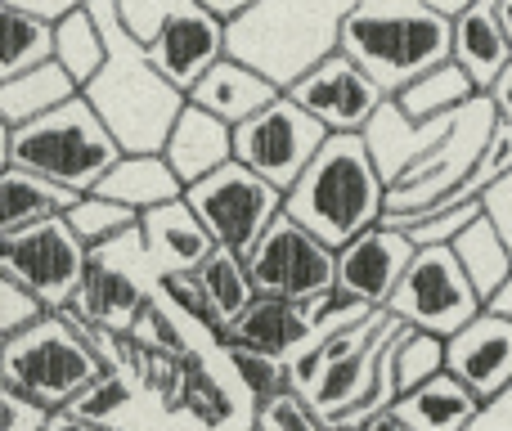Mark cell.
Masks as SVG:
<instances>
[{"label":"cell","mask_w":512,"mask_h":431,"mask_svg":"<svg viewBox=\"0 0 512 431\" xmlns=\"http://www.w3.org/2000/svg\"><path fill=\"white\" fill-rule=\"evenodd\" d=\"M90 9L108 36V63L81 95L95 104V113L122 140L126 153H162L189 95L153 63L149 45L122 23L113 0H90Z\"/></svg>","instance_id":"obj_1"},{"label":"cell","mask_w":512,"mask_h":431,"mask_svg":"<svg viewBox=\"0 0 512 431\" xmlns=\"http://www.w3.org/2000/svg\"><path fill=\"white\" fill-rule=\"evenodd\" d=\"M387 176L373 158L364 131H333L301 180L288 189L283 212L315 229L324 243L346 247L355 234L387 216Z\"/></svg>","instance_id":"obj_2"},{"label":"cell","mask_w":512,"mask_h":431,"mask_svg":"<svg viewBox=\"0 0 512 431\" xmlns=\"http://www.w3.org/2000/svg\"><path fill=\"white\" fill-rule=\"evenodd\" d=\"M342 50L387 95H400L414 77L454 59V18L423 0H360L346 14Z\"/></svg>","instance_id":"obj_3"},{"label":"cell","mask_w":512,"mask_h":431,"mask_svg":"<svg viewBox=\"0 0 512 431\" xmlns=\"http://www.w3.org/2000/svg\"><path fill=\"white\" fill-rule=\"evenodd\" d=\"M355 5L360 0H256L230 23V54L288 90L319 59L342 50V27Z\"/></svg>","instance_id":"obj_4"},{"label":"cell","mask_w":512,"mask_h":431,"mask_svg":"<svg viewBox=\"0 0 512 431\" xmlns=\"http://www.w3.org/2000/svg\"><path fill=\"white\" fill-rule=\"evenodd\" d=\"M0 167H32L41 176H54L63 185H72L77 194L95 189L99 180L113 171V162L122 158V140L108 131V122L95 113L86 95L68 99L63 108L36 117L23 126H0Z\"/></svg>","instance_id":"obj_5"},{"label":"cell","mask_w":512,"mask_h":431,"mask_svg":"<svg viewBox=\"0 0 512 431\" xmlns=\"http://www.w3.org/2000/svg\"><path fill=\"white\" fill-rule=\"evenodd\" d=\"M99 373H108L104 360L68 324L63 310H50L41 324H32L18 337H5L0 346V387L27 391L50 409H68L72 396L86 391Z\"/></svg>","instance_id":"obj_6"},{"label":"cell","mask_w":512,"mask_h":431,"mask_svg":"<svg viewBox=\"0 0 512 431\" xmlns=\"http://www.w3.org/2000/svg\"><path fill=\"white\" fill-rule=\"evenodd\" d=\"M0 274L27 283L50 310H63L86 288L90 243L68 225V216L9 229V234H0Z\"/></svg>","instance_id":"obj_7"},{"label":"cell","mask_w":512,"mask_h":431,"mask_svg":"<svg viewBox=\"0 0 512 431\" xmlns=\"http://www.w3.org/2000/svg\"><path fill=\"white\" fill-rule=\"evenodd\" d=\"M387 310H396V315L414 328L454 337L468 319H477L481 310H486V297H481L477 283L468 279L454 243H423Z\"/></svg>","instance_id":"obj_8"},{"label":"cell","mask_w":512,"mask_h":431,"mask_svg":"<svg viewBox=\"0 0 512 431\" xmlns=\"http://www.w3.org/2000/svg\"><path fill=\"white\" fill-rule=\"evenodd\" d=\"M328 135L333 131L283 90L261 113H252L248 122L234 126V158H239L243 167L261 171L265 180H274V185L288 194L301 180V171L315 162V153L324 149Z\"/></svg>","instance_id":"obj_9"},{"label":"cell","mask_w":512,"mask_h":431,"mask_svg":"<svg viewBox=\"0 0 512 431\" xmlns=\"http://www.w3.org/2000/svg\"><path fill=\"white\" fill-rule=\"evenodd\" d=\"M499 126V108L490 95H477L468 108L459 113V122H454V131L441 140V149L432 153V158L423 162V167L414 171L409 180H400V185H391L387 194V225H400L405 229L409 220H418L423 212H432L436 203H441L445 194H450L454 185H459L463 176H468L472 167H477V158L486 153L490 135H495Z\"/></svg>","instance_id":"obj_10"},{"label":"cell","mask_w":512,"mask_h":431,"mask_svg":"<svg viewBox=\"0 0 512 431\" xmlns=\"http://www.w3.org/2000/svg\"><path fill=\"white\" fill-rule=\"evenodd\" d=\"M185 198L194 203V212L203 216V225L216 234V243L234 247V252H252L256 238L274 225V216L288 203V194H283L274 180L243 167L239 158L216 167L212 176L194 180V185L185 189Z\"/></svg>","instance_id":"obj_11"},{"label":"cell","mask_w":512,"mask_h":431,"mask_svg":"<svg viewBox=\"0 0 512 431\" xmlns=\"http://www.w3.org/2000/svg\"><path fill=\"white\" fill-rule=\"evenodd\" d=\"M243 256H248L256 292H265V297L310 301L337 288V247L324 243L315 229H306L288 212L274 216V225Z\"/></svg>","instance_id":"obj_12"},{"label":"cell","mask_w":512,"mask_h":431,"mask_svg":"<svg viewBox=\"0 0 512 431\" xmlns=\"http://www.w3.org/2000/svg\"><path fill=\"white\" fill-rule=\"evenodd\" d=\"M158 279L153 270L149 247H144V234L131 229V234L113 238L104 247H90V274L86 288L72 306L81 310L95 324H108L117 333H131V324L140 319V310L149 306V297H158Z\"/></svg>","instance_id":"obj_13"},{"label":"cell","mask_w":512,"mask_h":431,"mask_svg":"<svg viewBox=\"0 0 512 431\" xmlns=\"http://www.w3.org/2000/svg\"><path fill=\"white\" fill-rule=\"evenodd\" d=\"M288 95L301 108H310L328 131H364L378 117V108L391 99L378 86V77L364 72L346 50H333L328 59H319L306 77L292 81Z\"/></svg>","instance_id":"obj_14"},{"label":"cell","mask_w":512,"mask_h":431,"mask_svg":"<svg viewBox=\"0 0 512 431\" xmlns=\"http://www.w3.org/2000/svg\"><path fill=\"white\" fill-rule=\"evenodd\" d=\"M414 256H418L414 234L378 220L364 234H355L346 247H337V288L360 297L364 306L382 310L391 306V297H396L405 270L414 265Z\"/></svg>","instance_id":"obj_15"},{"label":"cell","mask_w":512,"mask_h":431,"mask_svg":"<svg viewBox=\"0 0 512 431\" xmlns=\"http://www.w3.org/2000/svg\"><path fill=\"white\" fill-rule=\"evenodd\" d=\"M149 54H153V63L189 95L194 81L203 77L221 54H230V23L194 0L189 9H180V14H171L167 23H162V32L149 41Z\"/></svg>","instance_id":"obj_16"},{"label":"cell","mask_w":512,"mask_h":431,"mask_svg":"<svg viewBox=\"0 0 512 431\" xmlns=\"http://www.w3.org/2000/svg\"><path fill=\"white\" fill-rule=\"evenodd\" d=\"M445 355H450V373L463 378L477 396H499L512 387V315L499 310H481L477 319L445 337Z\"/></svg>","instance_id":"obj_17"},{"label":"cell","mask_w":512,"mask_h":431,"mask_svg":"<svg viewBox=\"0 0 512 431\" xmlns=\"http://www.w3.org/2000/svg\"><path fill=\"white\" fill-rule=\"evenodd\" d=\"M459 113H463V108H459ZM459 113L432 117V122H418V117H409L405 108L396 104V95H391L387 104L378 108V117L364 126V140H369V149H373V158H378L387 185H400V180L414 176V171L423 167L436 149H441L445 135L454 131Z\"/></svg>","instance_id":"obj_18"},{"label":"cell","mask_w":512,"mask_h":431,"mask_svg":"<svg viewBox=\"0 0 512 431\" xmlns=\"http://www.w3.org/2000/svg\"><path fill=\"white\" fill-rule=\"evenodd\" d=\"M140 234H144V247H149V261L158 274L198 270V265L221 247L189 198H171V203H162V207H149V212L140 216Z\"/></svg>","instance_id":"obj_19"},{"label":"cell","mask_w":512,"mask_h":431,"mask_svg":"<svg viewBox=\"0 0 512 431\" xmlns=\"http://www.w3.org/2000/svg\"><path fill=\"white\" fill-rule=\"evenodd\" d=\"M279 95H283L279 81L265 77V72L252 68V63H243L239 54H221V59L194 81V90H189V99H194L198 108L216 113L230 126L248 122L252 113H261V108Z\"/></svg>","instance_id":"obj_20"},{"label":"cell","mask_w":512,"mask_h":431,"mask_svg":"<svg viewBox=\"0 0 512 431\" xmlns=\"http://www.w3.org/2000/svg\"><path fill=\"white\" fill-rule=\"evenodd\" d=\"M230 342L292 360V355H301V351L315 346V324H310V315H306V301L265 297V292H256L252 306L230 324Z\"/></svg>","instance_id":"obj_21"},{"label":"cell","mask_w":512,"mask_h":431,"mask_svg":"<svg viewBox=\"0 0 512 431\" xmlns=\"http://www.w3.org/2000/svg\"><path fill=\"white\" fill-rule=\"evenodd\" d=\"M162 153H167V162L176 167V176L185 180V189H189L194 180L212 176L216 167L234 162V126L189 99L185 113H180L176 126H171L167 149Z\"/></svg>","instance_id":"obj_22"},{"label":"cell","mask_w":512,"mask_h":431,"mask_svg":"<svg viewBox=\"0 0 512 431\" xmlns=\"http://www.w3.org/2000/svg\"><path fill=\"white\" fill-rule=\"evenodd\" d=\"M454 59L490 95V86L504 77V68L512 63V36L504 18H499V0H481V5L463 9L454 18Z\"/></svg>","instance_id":"obj_23"},{"label":"cell","mask_w":512,"mask_h":431,"mask_svg":"<svg viewBox=\"0 0 512 431\" xmlns=\"http://www.w3.org/2000/svg\"><path fill=\"white\" fill-rule=\"evenodd\" d=\"M481 405H486V396H477L468 382L445 369V373H436V378H427L423 387L405 391L391 409L414 431H468L477 423Z\"/></svg>","instance_id":"obj_24"},{"label":"cell","mask_w":512,"mask_h":431,"mask_svg":"<svg viewBox=\"0 0 512 431\" xmlns=\"http://www.w3.org/2000/svg\"><path fill=\"white\" fill-rule=\"evenodd\" d=\"M77 198L81 194L72 185H63V180L5 162V167H0V234L27 229L50 216H68V207L77 203Z\"/></svg>","instance_id":"obj_25"},{"label":"cell","mask_w":512,"mask_h":431,"mask_svg":"<svg viewBox=\"0 0 512 431\" xmlns=\"http://www.w3.org/2000/svg\"><path fill=\"white\" fill-rule=\"evenodd\" d=\"M81 86L59 59H45L18 77H0V126H23L77 99Z\"/></svg>","instance_id":"obj_26"},{"label":"cell","mask_w":512,"mask_h":431,"mask_svg":"<svg viewBox=\"0 0 512 431\" xmlns=\"http://www.w3.org/2000/svg\"><path fill=\"white\" fill-rule=\"evenodd\" d=\"M95 189L117 198V203L135 207L140 216L149 212V207L171 203V198H185V180L176 176L167 153H122V158L113 162V171H108Z\"/></svg>","instance_id":"obj_27"},{"label":"cell","mask_w":512,"mask_h":431,"mask_svg":"<svg viewBox=\"0 0 512 431\" xmlns=\"http://www.w3.org/2000/svg\"><path fill=\"white\" fill-rule=\"evenodd\" d=\"M477 95H486V90L472 81V72L463 68L459 59H445V63H436L432 72L409 81L396 95V104L405 108L409 117H418V122H432V117H450V113H459V108H468Z\"/></svg>","instance_id":"obj_28"},{"label":"cell","mask_w":512,"mask_h":431,"mask_svg":"<svg viewBox=\"0 0 512 431\" xmlns=\"http://www.w3.org/2000/svg\"><path fill=\"white\" fill-rule=\"evenodd\" d=\"M54 59L77 77L81 90H86L90 81H95V72L108 63V36H104V27H99L95 9H90V0L54 23Z\"/></svg>","instance_id":"obj_29"},{"label":"cell","mask_w":512,"mask_h":431,"mask_svg":"<svg viewBox=\"0 0 512 431\" xmlns=\"http://www.w3.org/2000/svg\"><path fill=\"white\" fill-rule=\"evenodd\" d=\"M454 252H459L463 270H468V279L477 283V292H481L486 301L508 283V274H512V252H508L504 234H499L495 220H490L486 212H481L468 229H463L459 238H454Z\"/></svg>","instance_id":"obj_30"},{"label":"cell","mask_w":512,"mask_h":431,"mask_svg":"<svg viewBox=\"0 0 512 431\" xmlns=\"http://www.w3.org/2000/svg\"><path fill=\"white\" fill-rule=\"evenodd\" d=\"M158 297L167 301V306L176 310L185 324H194L198 333L207 337V342H216V346L230 342V328H225L221 310H216L207 283L198 279V270H171V274H162V279H158Z\"/></svg>","instance_id":"obj_31"},{"label":"cell","mask_w":512,"mask_h":431,"mask_svg":"<svg viewBox=\"0 0 512 431\" xmlns=\"http://www.w3.org/2000/svg\"><path fill=\"white\" fill-rule=\"evenodd\" d=\"M0 36H5L0 77H18V72L54 59V23L50 18H36V14H27V9L0 5Z\"/></svg>","instance_id":"obj_32"},{"label":"cell","mask_w":512,"mask_h":431,"mask_svg":"<svg viewBox=\"0 0 512 431\" xmlns=\"http://www.w3.org/2000/svg\"><path fill=\"white\" fill-rule=\"evenodd\" d=\"M198 279H203L207 292H212L225 328H230L234 319H239L243 310L256 301V283H252V270H248V256L234 252V247H216V252L198 265Z\"/></svg>","instance_id":"obj_33"},{"label":"cell","mask_w":512,"mask_h":431,"mask_svg":"<svg viewBox=\"0 0 512 431\" xmlns=\"http://www.w3.org/2000/svg\"><path fill=\"white\" fill-rule=\"evenodd\" d=\"M68 225L77 229L90 247H104V243H113V238L131 234V229H140V212L108 194H99V189H86V194L68 207Z\"/></svg>","instance_id":"obj_34"},{"label":"cell","mask_w":512,"mask_h":431,"mask_svg":"<svg viewBox=\"0 0 512 431\" xmlns=\"http://www.w3.org/2000/svg\"><path fill=\"white\" fill-rule=\"evenodd\" d=\"M225 360H230L234 378L243 382V391L252 396L256 414H261L274 396L292 391V373H288V360H283V355L252 351V346H239V342H225Z\"/></svg>","instance_id":"obj_35"},{"label":"cell","mask_w":512,"mask_h":431,"mask_svg":"<svg viewBox=\"0 0 512 431\" xmlns=\"http://www.w3.org/2000/svg\"><path fill=\"white\" fill-rule=\"evenodd\" d=\"M391 355H396V382H400V396L414 387H423L427 378H436V373L450 369V355H445V337L441 333H427V328H414L405 324L396 337V346H391Z\"/></svg>","instance_id":"obj_36"},{"label":"cell","mask_w":512,"mask_h":431,"mask_svg":"<svg viewBox=\"0 0 512 431\" xmlns=\"http://www.w3.org/2000/svg\"><path fill=\"white\" fill-rule=\"evenodd\" d=\"M135 405V378L131 373H99L86 391L72 396V414L99 427H122V414Z\"/></svg>","instance_id":"obj_37"},{"label":"cell","mask_w":512,"mask_h":431,"mask_svg":"<svg viewBox=\"0 0 512 431\" xmlns=\"http://www.w3.org/2000/svg\"><path fill=\"white\" fill-rule=\"evenodd\" d=\"M131 337L144 346H158V351H171V355H185L189 346H194V337L185 333V319L162 297H149V306H144L140 319L131 324Z\"/></svg>","instance_id":"obj_38"},{"label":"cell","mask_w":512,"mask_h":431,"mask_svg":"<svg viewBox=\"0 0 512 431\" xmlns=\"http://www.w3.org/2000/svg\"><path fill=\"white\" fill-rule=\"evenodd\" d=\"M45 315H50V306H45V301L36 297L27 283H18V279H9V274H0V337L27 333V328L41 324Z\"/></svg>","instance_id":"obj_39"},{"label":"cell","mask_w":512,"mask_h":431,"mask_svg":"<svg viewBox=\"0 0 512 431\" xmlns=\"http://www.w3.org/2000/svg\"><path fill=\"white\" fill-rule=\"evenodd\" d=\"M0 409H5L0 431H45L54 418L50 405H41V400H32L27 391H14V387H0Z\"/></svg>","instance_id":"obj_40"},{"label":"cell","mask_w":512,"mask_h":431,"mask_svg":"<svg viewBox=\"0 0 512 431\" xmlns=\"http://www.w3.org/2000/svg\"><path fill=\"white\" fill-rule=\"evenodd\" d=\"M486 216L495 220V229L504 234V243H508V252H512V171L486 194Z\"/></svg>","instance_id":"obj_41"},{"label":"cell","mask_w":512,"mask_h":431,"mask_svg":"<svg viewBox=\"0 0 512 431\" xmlns=\"http://www.w3.org/2000/svg\"><path fill=\"white\" fill-rule=\"evenodd\" d=\"M468 431H512V387L499 391V396H490Z\"/></svg>","instance_id":"obj_42"},{"label":"cell","mask_w":512,"mask_h":431,"mask_svg":"<svg viewBox=\"0 0 512 431\" xmlns=\"http://www.w3.org/2000/svg\"><path fill=\"white\" fill-rule=\"evenodd\" d=\"M0 5L27 9V14H36V18H50V23H59L63 14H72V9L86 5V0H0Z\"/></svg>","instance_id":"obj_43"},{"label":"cell","mask_w":512,"mask_h":431,"mask_svg":"<svg viewBox=\"0 0 512 431\" xmlns=\"http://www.w3.org/2000/svg\"><path fill=\"white\" fill-rule=\"evenodd\" d=\"M490 99H495L499 117H504V122H512V63L504 68V77H499L495 86H490Z\"/></svg>","instance_id":"obj_44"},{"label":"cell","mask_w":512,"mask_h":431,"mask_svg":"<svg viewBox=\"0 0 512 431\" xmlns=\"http://www.w3.org/2000/svg\"><path fill=\"white\" fill-rule=\"evenodd\" d=\"M45 431H108V427L86 423V418H77L72 409H54V418H50V427H45Z\"/></svg>","instance_id":"obj_45"},{"label":"cell","mask_w":512,"mask_h":431,"mask_svg":"<svg viewBox=\"0 0 512 431\" xmlns=\"http://www.w3.org/2000/svg\"><path fill=\"white\" fill-rule=\"evenodd\" d=\"M198 5L212 9V14H216V18H225V23H234L239 14H248L256 0H198Z\"/></svg>","instance_id":"obj_46"},{"label":"cell","mask_w":512,"mask_h":431,"mask_svg":"<svg viewBox=\"0 0 512 431\" xmlns=\"http://www.w3.org/2000/svg\"><path fill=\"white\" fill-rule=\"evenodd\" d=\"M360 431H414L405 423V418H396V409H387V414H378V418H369Z\"/></svg>","instance_id":"obj_47"},{"label":"cell","mask_w":512,"mask_h":431,"mask_svg":"<svg viewBox=\"0 0 512 431\" xmlns=\"http://www.w3.org/2000/svg\"><path fill=\"white\" fill-rule=\"evenodd\" d=\"M423 5H432V9H441V14H450V18H459L463 9H472V5H481V0H423Z\"/></svg>","instance_id":"obj_48"},{"label":"cell","mask_w":512,"mask_h":431,"mask_svg":"<svg viewBox=\"0 0 512 431\" xmlns=\"http://www.w3.org/2000/svg\"><path fill=\"white\" fill-rule=\"evenodd\" d=\"M486 306H490V310H499V315H512V274H508V283H504V288H499L495 297L486 301Z\"/></svg>","instance_id":"obj_49"},{"label":"cell","mask_w":512,"mask_h":431,"mask_svg":"<svg viewBox=\"0 0 512 431\" xmlns=\"http://www.w3.org/2000/svg\"><path fill=\"white\" fill-rule=\"evenodd\" d=\"M499 18H504V27H508V36H512V0H499Z\"/></svg>","instance_id":"obj_50"},{"label":"cell","mask_w":512,"mask_h":431,"mask_svg":"<svg viewBox=\"0 0 512 431\" xmlns=\"http://www.w3.org/2000/svg\"><path fill=\"white\" fill-rule=\"evenodd\" d=\"M108 431H126V427H108Z\"/></svg>","instance_id":"obj_51"}]
</instances>
